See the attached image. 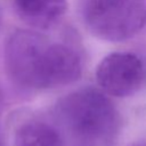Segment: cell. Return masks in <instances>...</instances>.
<instances>
[{
  "mask_svg": "<svg viewBox=\"0 0 146 146\" xmlns=\"http://www.w3.org/2000/svg\"><path fill=\"white\" fill-rule=\"evenodd\" d=\"M96 79L107 95L125 97L140 87L144 80V65L133 54L113 52L98 64Z\"/></svg>",
  "mask_w": 146,
  "mask_h": 146,
  "instance_id": "cell-4",
  "label": "cell"
},
{
  "mask_svg": "<svg viewBox=\"0 0 146 146\" xmlns=\"http://www.w3.org/2000/svg\"><path fill=\"white\" fill-rule=\"evenodd\" d=\"M47 44V39L36 32L19 30L13 33L6 44L5 60L15 82L34 88L39 62Z\"/></svg>",
  "mask_w": 146,
  "mask_h": 146,
  "instance_id": "cell-3",
  "label": "cell"
},
{
  "mask_svg": "<svg viewBox=\"0 0 146 146\" xmlns=\"http://www.w3.org/2000/svg\"><path fill=\"white\" fill-rule=\"evenodd\" d=\"M22 18L38 29H48L66 11V0H16Z\"/></svg>",
  "mask_w": 146,
  "mask_h": 146,
  "instance_id": "cell-6",
  "label": "cell"
},
{
  "mask_svg": "<svg viewBox=\"0 0 146 146\" xmlns=\"http://www.w3.org/2000/svg\"><path fill=\"white\" fill-rule=\"evenodd\" d=\"M16 146H62L57 130L43 122L23 124L15 135Z\"/></svg>",
  "mask_w": 146,
  "mask_h": 146,
  "instance_id": "cell-7",
  "label": "cell"
},
{
  "mask_svg": "<svg viewBox=\"0 0 146 146\" xmlns=\"http://www.w3.org/2000/svg\"><path fill=\"white\" fill-rule=\"evenodd\" d=\"M81 60L70 47L60 43L46 46L35 75L34 88H52L76 81L81 75Z\"/></svg>",
  "mask_w": 146,
  "mask_h": 146,
  "instance_id": "cell-5",
  "label": "cell"
},
{
  "mask_svg": "<svg viewBox=\"0 0 146 146\" xmlns=\"http://www.w3.org/2000/svg\"><path fill=\"white\" fill-rule=\"evenodd\" d=\"M64 127L81 146H107L119 130V113L100 91L84 88L64 97L57 105Z\"/></svg>",
  "mask_w": 146,
  "mask_h": 146,
  "instance_id": "cell-1",
  "label": "cell"
},
{
  "mask_svg": "<svg viewBox=\"0 0 146 146\" xmlns=\"http://www.w3.org/2000/svg\"><path fill=\"white\" fill-rule=\"evenodd\" d=\"M84 17L95 36L123 41L146 25V0H89Z\"/></svg>",
  "mask_w": 146,
  "mask_h": 146,
  "instance_id": "cell-2",
  "label": "cell"
}]
</instances>
